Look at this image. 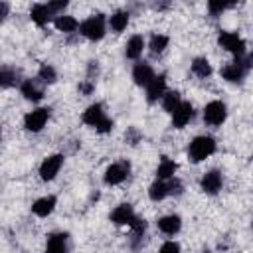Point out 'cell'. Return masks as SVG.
Returning a JSON list of instances; mask_svg holds the SVG:
<instances>
[{
  "mask_svg": "<svg viewBox=\"0 0 253 253\" xmlns=\"http://www.w3.org/2000/svg\"><path fill=\"white\" fill-rule=\"evenodd\" d=\"M180 227H182V219H180L178 215H164V217L158 219V229H160L162 233H166V235L178 233Z\"/></svg>",
  "mask_w": 253,
  "mask_h": 253,
  "instance_id": "16",
  "label": "cell"
},
{
  "mask_svg": "<svg viewBox=\"0 0 253 253\" xmlns=\"http://www.w3.org/2000/svg\"><path fill=\"white\" fill-rule=\"evenodd\" d=\"M125 138H126V142H130V144H136V142L140 140V132H138L134 126H130V128L125 132Z\"/></svg>",
  "mask_w": 253,
  "mask_h": 253,
  "instance_id": "31",
  "label": "cell"
},
{
  "mask_svg": "<svg viewBox=\"0 0 253 253\" xmlns=\"http://www.w3.org/2000/svg\"><path fill=\"white\" fill-rule=\"evenodd\" d=\"M215 152V140L211 136H196L188 146V156L192 162H202Z\"/></svg>",
  "mask_w": 253,
  "mask_h": 253,
  "instance_id": "1",
  "label": "cell"
},
{
  "mask_svg": "<svg viewBox=\"0 0 253 253\" xmlns=\"http://www.w3.org/2000/svg\"><path fill=\"white\" fill-rule=\"evenodd\" d=\"M10 12V4L8 2H0V20H4Z\"/></svg>",
  "mask_w": 253,
  "mask_h": 253,
  "instance_id": "36",
  "label": "cell"
},
{
  "mask_svg": "<svg viewBox=\"0 0 253 253\" xmlns=\"http://www.w3.org/2000/svg\"><path fill=\"white\" fill-rule=\"evenodd\" d=\"M180 103H182V101H180V93H178V91H170V93H164V95H162V107H164V111H168V113H174Z\"/></svg>",
  "mask_w": 253,
  "mask_h": 253,
  "instance_id": "25",
  "label": "cell"
},
{
  "mask_svg": "<svg viewBox=\"0 0 253 253\" xmlns=\"http://www.w3.org/2000/svg\"><path fill=\"white\" fill-rule=\"evenodd\" d=\"M245 73H247V69L245 67H241L239 63H227L223 69H221V75H223V79L225 81H229V83H239V81H243V77H245Z\"/></svg>",
  "mask_w": 253,
  "mask_h": 253,
  "instance_id": "14",
  "label": "cell"
},
{
  "mask_svg": "<svg viewBox=\"0 0 253 253\" xmlns=\"http://www.w3.org/2000/svg\"><path fill=\"white\" fill-rule=\"evenodd\" d=\"M79 32L89 38V40H101L105 36V16L103 14H95L91 18H87L81 26H79Z\"/></svg>",
  "mask_w": 253,
  "mask_h": 253,
  "instance_id": "3",
  "label": "cell"
},
{
  "mask_svg": "<svg viewBox=\"0 0 253 253\" xmlns=\"http://www.w3.org/2000/svg\"><path fill=\"white\" fill-rule=\"evenodd\" d=\"M166 188H168V194H182V182L178 178H170V182H166Z\"/></svg>",
  "mask_w": 253,
  "mask_h": 253,
  "instance_id": "30",
  "label": "cell"
},
{
  "mask_svg": "<svg viewBox=\"0 0 253 253\" xmlns=\"http://www.w3.org/2000/svg\"><path fill=\"white\" fill-rule=\"evenodd\" d=\"M152 77H154V71H152V67H150L148 63L142 61V63H136V65H134V69H132V79H134L136 85H148Z\"/></svg>",
  "mask_w": 253,
  "mask_h": 253,
  "instance_id": "15",
  "label": "cell"
},
{
  "mask_svg": "<svg viewBox=\"0 0 253 253\" xmlns=\"http://www.w3.org/2000/svg\"><path fill=\"white\" fill-rule=\"evenodd\" d=\"M16 81H18V73L14 69H0V89H8L16 85Z\"/></svg>",
  "mask_w": 253,
  "mask_h": 253,
  "instance_id": "27",
  "label": "cell"
},
{
  "mask_svg": "<svg viewBox=\"0 0 253 253\" xmlns=\"http://www.w3.org/2000/svg\"><path fill=\"white\" fill-rule=\"evenodd\" d=\"M53 208H55V198L53 196H45V198H40V200L34 202L32 211L36 215H40V217H45V215H49L53 211Z\"/></svg>",
  "mask_w": 253,
  "mask_h": 253,
  "instance_id": "17",
  "label": "cell"
},
{
  "mask_svg": "<svg viewBox=\"0 0 253 253\" xmlns=\"http://www.w3.org/2000/svg\"><path fill=\"white\" fill-rule=\"evenodd\" d=\"M200 186H202V190H204L206 194H217V192L221 190V186H223L221 172H217V170H210V172H206V174L202 176Z\"/></svg>",
  "mask_w": 253,
  "mask_h": 253,
  "instance_id": "10",
  "label": "cell"
},
{
  "mask_svg": "<svg viewBox=\"0 0 253 253\" xmlns=\"http://www.w3.org/2000/svg\"><path fill=\"white\" fill-rule=\"evenodd\" d=\"M227 6H231V4H227V2H213V0L208 4V8H210L211 14H219V12H223Z\"/></svg>",
  "mask_w": 253,
  "mask_h": 253,
  "instance_id": "33",
  "label": "cell"
},
{
  "mask_svg": "<svg viewBox=\"0 0 253 253\" xmlns=\"http://www.w3.org/2000/svg\"><path fill=\"white\" fill-rule=\"evenodd\" d=\"M61 164H63V156H61V154H51V156H47V158L42 162V166H40V176H42V180H45V182H47V180H53V178L57 176Z\"/></svg>",
  "mask_w": 253,
  "mask_h": 253,
  "instance_id": "7",
  "label": "cell"
},
{
  "mask_svg": "<svg viewBox=\"0 0 253 253\" xmlns=\"http://www.w3.org/2000/svg\"><path fill=\"white\" fill-rule=\"evenodd\" d=\"M38 77H40L43 83H53V81L57 79V73H55V69H53L51 65L43 63V65L40 67V73H38Z\"/></svg>",
  "mask_w": 253,
  "mask_h": 253,
  "instance_id": "29",
  "label": "cell"
},
{
  "mask_svg": "<svg viewBox=\"0 0 253 253\" xmlns=\"http://www.w3.org/2000/svg\"><path fill=\"white\" fill-rule=\"evenodd\" d=\"M47 119H49V109L40 107V109H34L32 113L26 115V119H24V126H26L28 130H32V132H38V130H42V128L45 126Z\"/></svg>",
  "mask_w": 253,
  "mask_h": 253,
  "instance_id": "5",
  "label": "cell"
},
{
  "mask_svg": "<svg viewBox=\"0 0 253 253\" xmlns=\"http://www.w3.org/2000/svg\"><path fill=\"white\" fill-rule=\"evenodd\" d=\"M142 49H144V40L142 36H132L128 42H126V47H125V53L128 59H136L142 55Z\"/></svg>",
  "mask_w": 253,
  "mask_h": 253,
  "instance_id": "18",
  "label": "cell"
},
{
  "mask_svg": "<svg viewBox=\"0 0 253 253\" xmlns=\"http://www.w3.org/2000/svg\"><path fill=\"white\" fill-rule=\"evenodd\" d=\"M20 91H22V95H24L28 101H40V99L43 97V91H42V89L36 85V81H32V79H26V81L22 83Z\"/></svg>",
  "mask_w": 253,
  "mask_h": 253,
  "instance_id": "19",
  "label": "cell"
},
{
  "mask_svg": "<svg viewBox=\"0 0 253 253\" xmlns=\"http://www.w3.org/2000/svg\"><path fill=\"white\" fill-rule=\"evenodd\" d=\"M55 28L61 32H73L77 28V20L73 16H59L55 20Z\"/></svg>",
  "mask_w": 253,
  "mask_h": 253,
  "instance_id": "28",
  "label": "cell"
},
{
  "mask_svg": "<svg viewBox=\"0 0 253 253\" xmlns=\"http://www.w3.org/2000/svg\"><path fill=\"white\" fill-rule=\"evenodd\" d=\"M83 123L95 126L99 132H109L113 128V121L105 117V111H103V107L99 103L87 107V111L83 113Z\"/></svg>",
  "mask_w": 253,
  "mask_h": 253,
  "instance_id": "2",
  "label": "cell"
},
{
  "mask_svg": "<svg viewBox=\"0 0 253 253\" xmlns=\"http://www.w3.org/2000/svg\"><path fill=\"white\" fill-rule=\"evenodd\" d=\"M148 196H150V200H154V202H160V200H164L166 196H168V188H166V182L164 180H156L150 188H148Z\"/></svg>",
  "mask_w": 253,
  "mask_h": 253,
  "instance_id": "22",
  "label": "cell"
},
{
  "mask_svg": "<svg viewBox=\"0 0 253 253\" xmlns=\"http://www.w3.org/2000/svg\"><path fill=\"white\" fill-rule=\"evenodd\" d=\"M219 45L227 51H233L235 55H241L245 53V42L235 34V32H221L219 38H217Z\"/></svg>",
  "mask_w": 253,
  "mask_h": 253,
  "instance_id": "6",
  "label": "cell"
},
{
  "mask_svg": "<svg viewBox=\"0 0 253 253\" xmlns=\"http://www.w3.org/2000/svg\"><path fill=\"white\" fill-rule=\"evenodd\" d=\"M49 10H47V6L45 4H36L34 8H32V20L38 24V26H45L47 22H49Z\"/></svg>",
  "mask_w": 253,
  "mask_h": 253,
  "instance_id": "21",
  "label": "cell"
},
{
  "mask_svg": "<svg viewBox=\"0 0 253 253\" xmlns=\"http://www.w3.org/2000/svg\"><path fill=\"white\" fill-rule=\"evenodd\" d=\"M109 24H111V30H115V32H123V30L126 28V24H128V12H123V10L115 12V14L111 16Z\"/></svg>",
  "mask_w": 253,
  "mask_h": 253,
  "instance_id": "23",
  "label": "cell"
},
{
  "mask_svg": "<svg viewBox=\"0 0 253 253\" xmlns=\"http://www.w3.org/2000/svg\"><path fill=\"white\" fill-rule=\"evenodd\" d=\"M160 253H180V245L176 241H166V243H162Z\"/></svg>",
  "mask_w": 253,
  "mask_h": 253,
  "instance_id": "32",
  "label": "cell"
},
{
  "mask_svg": "<svg viewBox=\"0 0 253 253\" xmlns=\"http://www.w3.org/2000/svg\"><path fill=\"white\" fill-rule=\"evenodd\" d=\"M192 71L198 77H208V75H211V65H210V61L206 57H196L192 61Z\"/></svg>",
  "mask_w": 253,
  "mask_h": 253,
  "instance_id": "24",
  "label": "cell"
},
{
  "mask_svg": "<svg viewBox=\"0 0 253 253\" xmlns=\"http://www.w3.org/2000/svg\"><path fill=\"white\" fill-rule=\"evenodd\" d=\"M69 251V235L67 233H51L45 243V253H67Z\"/></svg>",
  "mask_w": 253,
  "mask_h": 253,
  "instance_id": "11",
  "label": "cell"
},
{
  "mask_svg": "<svg viewBox=\"0 0 253 253\" xmlns=\"http://www.w3.org/2000/svg\"><path fill=\"white\" fill-rule=\"evenodd\" d=\"M132 217H134V211H132L130 204H121L111 213V221H115L117 225H130Z\"/></svg>",
  "mask_w": 253,
  "mask_h": 253,
  "instance_id": "13",
  "label": "cell"
},
{
  "mask_svg": "<svg viewBox=\"0 0 253 253\" xmlns=\"http://www.w3.org/2000/svg\"><path fill=\"white\" fill-rule=\"evenodd\" d=\"M166 45H168V38L166 36H162V34H154L152 38H150V51L156 55V53H162L164 49H166Z\"/></svg>",
  "mask_w": 253,
  "mask_h": 253,
  "instance_id": "26",
  "label": "cell"
},
{
  "mask_svg": "<svg viewBox=\"0 0 253 253\" xmlns=\"http://www.w3.org/2000/svg\"><path fill=\"white\" fill-rule=\"evenodd\" d=\"M47 6V10H49V14H55V12H61L65 6H67V2L65 0H57V2H49V4H45Z\"/></svg>",
  "mask_w": 253,
  "mask_h": 253,
  "instance_id": "34",
  "label": "cell"
},
{
  "mask_svg": "<svg viewBox=\"0 0 253 253\" xmlns=\"http://www.w3.org/2000/svg\"><path fill=\"white\" fill-rule=\"evenodd\" d=\"M164 91H166V77L164 75H158V77L154 75L150 79V83L146 85V99L150 103H154V101H158V97L164 95Z\"/></svg>",
  "mask_w": 253,
  "mask_h": 253,
  "instance_id": "12",
  "label": "cell"
},
{
  "mask_svg": "<svg viewBox=\"0 0 253 253\" xmlns=\"http://www.w3.org/2000/svg\"><path fill=\"white\" fill-rule=\"evenodd\" d=\"M93 89H95V83H93V81H83V83L79 85V91H81L83 95H89Z\"/></svg>",
  "mask_w": 253,
  "mask_h": 253,
  "instance_id": "35",
  "label": "cell"
},
{
  "mask_svg": "<svg viewBox=\"0 0 253 253\" xmlns=\"http://www.w3.org/2000/svg\"><path fill=\"white\" fill-rule=\"evenodd\" d=\"M225 117H227V109H225V105L221 101H211L204 109V121L208 125H211V126L221 125L225 121Z\"/></svg>",
  "mask_w": 253,
  "mask_h": 253,
  "instance_id": "4",
  "label": "cell"
},
{
  "mask_svg": "<svg viewBox=\"0 0 253 253\" xmlns=\"http://www.w3.org/2000/svg\"><path fill=\"white\" fill-rule=\"evenodd\" d=\"M128 170H130V164L128 162H115L111 164L107 170H105V182L115 186V184H121L126 176H128Z\"/></svg>",
  "mask_w": 253,
  "mask_h": 253,
  "instance_id": "8",
  "label": "cell"
},
{
  "mask_svg": "<svg viewBox=\"0 0 253 253\" xmlns=\"http://www.w3.org/2000/svg\"><path fill=\"white\" fill-rule=\"evenodd\" d=\"M176 170H178V164L174 160L162 158V162L156 168V176H158V180H170V178H174V172Z\"/></svg>",
  "mask_w": 253,
  "mask_h": 253,
  "instance_id": "20",
  "label": "cell"
},
{
  "mask_svg": "<svg viewBox=\"0 0 253 253\" xmlns=\"http://www.w3.org/2000/svg\"><path fill=\"white\" fill-rule=\"evenodd\" d=\"M194 117V107L190 103H180L176 111L172 113V126L174 128H184Z\"/></svg>",
  "mask_w": 253,
  "mask_h": 253,
  "instance_id": "9",
  "label": "cell"
}]
</instances>
